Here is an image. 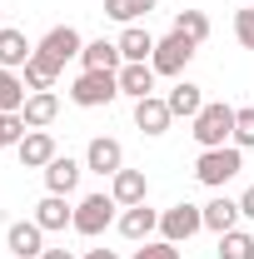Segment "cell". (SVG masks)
Returning <instances> with one entry per match:
<instances>
[{"label": "cell", "instance_id": "5b68a950", "mask_svg": "<svg viewBox=\"0 0 254 259\" xmlns=\"http://www.w3.org/2000/svg\"><path fill=\"white\" fill-rule=\"evenodd\" d=\"M110 220H115V194H85L80 204H75V234H85V239H95V234H105L110 229Z\"/></svg>", "mask_w": 254, "mask_h": 259}, {"label": "cell", "instance_id": "9c48e42d", "mask_svg": "<svg viewBox=\"0 0 254 259\" xmlns=\"http://www.w3.org/2000/svg\"><path fill=\"white\" fill-rule=\"evenodd\" d=\"M5 244H10L15 259H40V254H45V229L35 225V220H20V225H10Z\"/></svg>", "mask_w": 254, "mask_h": 259}, {"label": "cell", "instance_id": "d4e9b609", "mask_svg": "<svg viewBox=\"0 0 254 259\" xmlns=\"http://www.w3.org/2000/svg\"><path fill=\"white\" fill-rule=\"evenodd\" d=\"M175 30L199 45V40H209V15L204 10H175Z\"/></svg>", "mask_w": 254, "mask_h": 259}, {"label": "cell", "instance_id": "4316f807", "mask_svg": "<svg viewBox=\"0 0 254 259\" xmlns=\"http://www.w3.org/2000/svg\"><path fill=\"white\" fill-rule=\"evenodd\" d=\"M25 135H30V125H25L20 115H5V110H0V150H15Z\"/></svg>", "mask_w": 254, "mask_h": 259}, {"label": "cell", "instance_id": "52a82bcc", "mask_svg": "<svg viewBox=\"0 0 254 259\" xmlns=\"http://www.w3.org/2000/svg\"><path fill=\"white\" fill-rule=\"evenodd\" d=\"M194 60V40L180 30H170L164 40H155V55H150V65H155V75H185V65Z\"/></svg>", "mask_w": 254, "mask_h": 259}, {"label": "cell", "instance_id": "e0dca14e", "mask_svg": "<svg viewBox=\"0 0 254 259\" xmlns=\"http://www.w3.org/2000/svg\"><path fill=\"white\" fill-rule=\"evenodd\" d=\"M120 95L130 100H150L155 95V65H120Z\"/></svg>", "mask_w": 254, "mask_h": 259}, {"label": "cell", "instance_id": "3957f363", "mask_svg": "<svg viewBox=\"0 0 254 259\" xmlns=\"http://www.w3.org/2000/svg\"><path fill=\"white\" fill-rule=\"evenodd\" d=\"M70 100L80 110H100V105H115L120 100V75L115 70H80L70 80Z\"/></svg>", "mask_w": 254, "mask_h": 259}, {"label": "cell", "instance_id": "6da1fadb", "mask_svg": "<svg viewBox=\"0 0 254 259\" xmlns=\"http://www.w3.org/2000/svg\"><path fill=\"white\" fill-rule=\"evenodd\" d=\"M80 50H85V35L75 30V25H55V30H45V40L35 45V65H45L50 75H60L70 60H80Z\"/></svg>", "mask_w": 254, "mask_h": 259}, {"label": "cell", "instance_id": "30bf717a", "mask_svg": "<svg viewBox=\"0 0 254 259\" xmlns=\"http://www.w3.org/2000/svg\"><path fill=\"white\" fill-rule=\"evenodd\" d=\"M15 150H20V164H25V169H45V164L60 155V150H55V140H50V130H30Z\"/></svg>", "mask_w": 254, "mask_h": 259}, {"label": "cell", "instance_id": "9a60e30c", "mask_svg": "<svg viewBox=\"0 0 254 259\" xmlns=\"http://www.w3.org/2000/svg\"><path fill=\"white\" fill-rule=\"evenodd\" d=\"M170 105L159 95H150V100H135V130H145V135H164L170 130Z\"/></svg>", "mask_w": 254, "mask_h": 259}, {"label": "cell", "instance_id": "277c9868", "mask_svg": "<svg viewBox=\"0 0 254 259\" xmlns=\"http://www.w3.org/2000/svg\"><path fill=\"white\" fill-rule=\"evenodd\" d=\"M239 169H244V150H239V145L199 150V160H194V180H199V185H209V190H224Z\"/></svg>", "mask_w": 254, "mask_h": 259}, {"label": "cell", "instance_id": "836d02e7", "mask_svg": "<svg viewBox=\"0 0 254 259\" xmlns=\"http://www.w3.org/2000/svg\"><path fill=\"white\" fill-rule=\"evenodd\" d=\"M40 259H75V254H70V249H45Z\"/></svg>", "mask_w": 254, "mask_h": 259}, {"label": "cell", "instance_id": "83f0119b", "mask_svg": "<svg viewBox=\"0 0 254 259\" xmlns=\"http://www.w3.org/2000/svg\"><path fill=\"white\" fill-rule=\"evenodd\" d=\"M234 145L239 150H254V105L234 110Z\"/></svg>", "mask_w": 254, "mask_h": 259}, {"label": "cell", "instance_id": "603a6c76", "mask_svg": "<svg viewBox=\"0 0 254 259\" xmlns=\"http://www.w3.org/2000/svg\"><path fill=\"white\" fill-rule=\"evenodd\" d=\"M25 100H30V90H25L20 70H5V65H0V110H5V115H20Z\"/></svg>", "mask_w": 254, "mask_h": 259}, {"label": "cell", "instance_id": "8992f818", "mask_svg": "<svg viewBox=\"0 0 254 259\" xmlns=\"http://www.w3.org/2000/svg\"><path fill=\"white\" fill-rule=\"evenodd\" d=\"M204 229V204H170L164 214H159V234L170 239V244H185V239H194Z\"/></svg>", "mask_w": 254, "mask_h": 259}, {"label": "cell", "instance_id": "2e32d148", "mask_svg": "<svg viewBox=\"0 0 254 259\" xmlns=\"http://www.w3.org/2000/svg\"><path fill=\"white\" fill-rule=\"evenodd\" d=\"M115 45H120L125 65H150V55H155V35H150V30H140V25H125Z\"/></svg>", "mask_w": 254, "mask_h": 259}, {"label": "cell", "instance_id": "5bb4252c", "mask_svg": "<svg viewBox=\"0 0 254 259\" xmlns=\"http://www.w3.org/2000/svg\"><path fill=\"white\" fill-rule=\"evenodd\" d=\"M35 55V45L25 40V30H10V25H0V65L5 70H25Z\"/></svg>", "mask_w": 254, "mask_h": 259}, {"label": "cell", "instance_id": "44dd1931", "mask_svg": "<svg viewBox=\"0 0 254 259\" xmlns=\"http://www.w3.org/2000/svg\"><path fill=\"white\" fill-rule=\"evenodd\" d=\"M80 65H85V70H120L125 55H120V45H115V40H85Z\"/></svg>", "mask_w": 254, "mask_h": 259}, {"label": "cell", "instance_id": "f1b7e54d", "mask_svg": "<svg viewBox=\"0 0 254 259\" xmlns=\"http://www.w3.org/2000/svg\"><path fill=\"white\" fill-rule=\"evenodd\" d=\"M135 259H180V244H170V239H145Z\"/></svg>", "mask_w": 254, "mask_h": 259}, {"label": "cell", "instance_id": "1f68e13d", "mask_svg": "<svg viewBox=\"0 0 254 259\" xmlns=\"http://www.w3.org/2000/svg\"><path fill=\"white\" fill-rule=\"evenodd\" d=\"M239 214H244V220H254V185L239 194Z\"/></svg>", "mask_w": 254, "mask_h": 259}, {"label": "cell", "instance_id": "d6986e66", "mask_svg": "<svg viewBox=\"0 0 254 259\" xmlns=\"http://www.w3.org/2000/svg\"><path fill=\"white\" fill-rule=\"evenodd\" d=\"M234 225H239V199H229V194H215V199L204 204V229H215V234H229Z\"/></svg>", "mask_w": 254, "mask_h": 259}, {"label": "cell", "instance_id": "4dcf8cb0", "mask_svg": "<svg viewBox=\"0 0 254 259\" xmlns=\"http://www.w3.org/2000/svg\"><path fill=\"white\" fill-rule=\"evenodd\" d=\"M20 80H25V90H30V95H35V90H50V80H55V75H50V70H45V65H25V70H20Z\"/></svg>", "mask_w": 254, "mask_h": 259}, {"label": "cell", "instance_id": "7402d4cb", "mask_svg": "<svg viewBox=\"0 0 254 259\" xmlns=\"http://www.w3.org/2000/svg\"><path fill=\"white\" fill-rule=\"evenodd\" d=\"M164 105H170V115H185V120H194V115L204 110V90H199L194 80H180V85L164 95Z\"/></svg>", "mask_w": 254, "mask_h": 259}, {"label": "cell", "instance_id": "f546056e", "mask_svg": "<svg viewBox=\"0 0 254 259\" xmlns=\"http://www.w3.org/2000/svg\"><path fill=\"white\" fill-rule=\"evenodd\" d=\"M234 40H239L244 50H254V10H249V5L234 10Z\"/></svg>", "mask_w": 254, "mask_h": 259}, {"label": "cell", "instance_id": "ac0fdd59", "mask_svg": "<svg viewBox=\"0 0 254 259\" xmlns=\"http://www.w3.org/2000/svg\"><path fill=\"white\" fill-rule=\"evenodd\" d=\"M155 229H159V209H150V204H130L120 214V234L125 239H150Z\"/></svg>", "mask_w": 254, "mask_h": 259}, {"label": "cell", "instance_id": "4fadbf2b", "mask_svg": "<svg viewBox=\"0 0 254 259\" xmlns=\"http://www.w3.org/2000/svg\"><path fill=\"white\" fill-rule=\"evenodd\" d=\"M80 175H85V164H80V160L55 155V160L45 164V190H50V194H70L75 185H80Z\"/></svg>", "mask_w": 254, "mask_h": 259}, {"label": "cell", "instance_id": "7c38bea8", "mask_svg": "<svg viewBox=\"0 0 254 259\" xmlns=\"http://www.w3.org/2000/svg\"><path fill=\"white\" fill-rule=\"evenodd\" d=\"M110 194H115V204H145V194H150V180H145V169H120V175H110Z\"/></svg>", "mask_w": 254, "mask_h": 259}, {"label": "cell", "instance_id": "ffe728a7", "mask_svg": "<svg viewBox=\"0 0 254 259\" xmlns=\"http://www.w3.org/2000/svg\"><path fill=\"white\" fill-rule=\"evenodd\" d=\"M55 115H60V100H55V90H35V95L25 100V110H20V120H25L30 130H45Z\"/></svg>", "mask_w": 254, "mask_h": 259}, {"label": "cell", "instance_id": "484cf974", "mask_svg": "<svg viewBox=\"0 0 254 259\" xmlns=\"http://www.w3.org/2000/svg\"><path fill=\"white\" fill-rule=\"evenodd\" d=\"M220 259H254V234H244V229L220 234Z\"/></svg>", "mask_w": 254, "mask_h": 259}, {"label": "cell", "instance_id": "d6a6232c", "mask_svg": "<svg viewBox=\"0 0 254 259\" xmlns=\"http://www.w3.org/2000/svg\"><path fill=\"white\" fill-rule=\"evenodd\" d=\"M85 259H120V254H115V249H90Z\"/></svg>", "mask_w": 254, "mask_h": 259}, {"label": "cell", "instance_id": "ba28073f", "mask_svg": "<svg viewBox=\"0 0 254 259\" xmlns=\"http://www.w3.org/2000/svg\"><path fill=\"white\" fill-rule=\"evenodd\" d=\"M85 169H95V175H120V169H125V145L110 140V135H95L90 150H85Z\"/></svg>", "mask_w": 254, "mask_h": 259}, {"label": "cell", "instance_id": "cb8c5ba5", "mask_svg": "<svg viewBox=\"0 0 254 259\" xmlns=\"http://www.w3.org/2000/svg\"><path fill=\"white\" fill-rule=\"evenodd\" d=\"M150 10H155V0H105V15L120 20V25H135V20L150 15Z\"/></svg>", "mask_w": 254, "mask_h": 259}, {"label": "cell", "instance_id": "7a4b0ae2", "mask_svg": "<svg viewBox=\"0 0 254 259\" xmlns=\"http://www.w3.org/2000/svg\"><path fill=\"white\" fill-rule=\"evenodd\" d=\"M190 135L199 140V150H224L229 140H234V110L224 105V100H204V110L190 120Z\"/></svg>", "mask_w": 254, "mask_h": 259}, {"label": "cell", "instance_id": "8fae6325", "mask_svg": "<svg viewBox=\"0 0 254 259\" xmlns=\"http://www.w3.org/2000/svg\"><path fill=\"white\" fill-rule=\"evenodd\" d=\"M30 220L45 229V234H55V229H70V225H75V209L65 204V194H45V199L35 204V214H30Z\"/></svg>", "mask_w": 254, "mask_h": 259}]
</instances>
